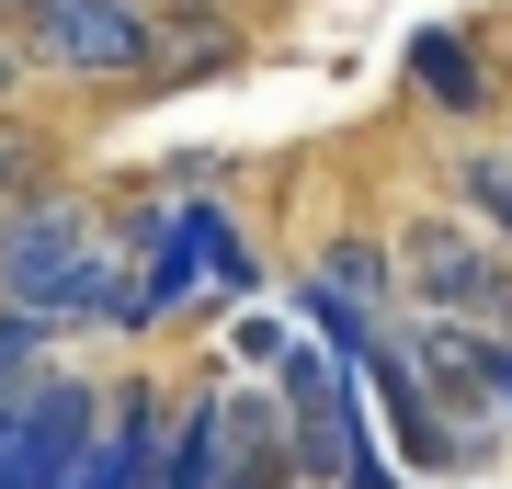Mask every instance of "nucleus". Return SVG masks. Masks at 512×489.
Returning a JSON list of instances; mask_svg holds the SVG:
<instances>
[{"label": "nucleus", "mask_w": 512, "mask_h": 489, "mask_svg": "<svg viewBox=\"0 0 512 489\" xmlns=\"http://www.w3.org/2000/svg\"><path fill=\"white\" fill-rule=\"evenodd\" d=\"M23 69L46 80H160V12L148 0H35L23 12Z\"/></svg>", "instance_id": "2"}, {"label": "nucleus", "mask_w": 512, "mask_h": 489, "mask_svg": "<svg viewBox=\"0 0 512 489\" xmlns=\"http://www.w3.org/2000/svg\"><path fill=\"white\" fill-rule=\"evenodd\" d=\"M399 285H410V308L421 319H456V330H490V342H512V251L490 228H467V217H410L399 228Z\"/></svg>", "instance_id": "1"}, {"label": "nucleus", "mask_w": 512, "mask_h": 489, "mask_svg": "<svg viewBox=\"0 0 512 489\" xmlns=\"http://www.w3.org/2000/svg\"><path fill=\"white\" fill-rule=\"evenodd\" d=\"M160 467H171V387L148 376L103 387V433L80 455V489H160Z\"/></svg>", "instance_id": "5"}, {"label": "nucleus", "mask_w": 512, "mask_h": 489, "mask_svg": "<svg viewBox=\"0 0 512 489\" xmlns=\"http://www.w3.org/2000/svg\"><path fill=\"white\" fill-rule=\"evenodd\" d=\"M12 410H23V399H0V421H12Z\"/></svg>", "instance_id": "14"}, {"label": "nucleus", "mask_w": 512, "mask_h": 489, "mask_svg": "<svg viewBox=\"0 0 512 489\" xmlns=\"http://www.w3.org/2000/svg\"><path fill=\"white\" fill-rule=\"evenodd\" d=\"M148 12H160V23H171V12H217V0H148Z\"/></svg>", "instance_id": "12"}, {"label": "nucleus", "mask_w": 512, "mask_h": 489, "mask_svg": "<svg viewBox=\"0 0 512 489\" xmlns=\"http://www.w3.org/2000/svg\"><path fill=\"white\" fill-rule=\"evenodd\" d=\"M12 12H35V0H12Z\"/></svg>", "instance_id": "15"}, {"label": "nucleus", "mask_w": 512, "mask_h": 489, "mask_svg": "<svg viewBox=\"0 0 512 489\" xmlns=\"http://www.w3.org/2000/svg\"><path fill=\"white\" fill-rule=\"evenodd\" d=\"M490 410H501V433H512V342H490Z\"/></svg>", "instance_id": "11"}, {"label": "nucleus", "mask_w": 512, "mask_h": 489, "mask_svg": "<svg viewBox=\"0 0 512 489\" xmlns=\"http://www.w3.org/2000/svg\"><path fill=\"white\" fill-rule=\"evenodd\" d=\"M92 251L103 239H92V205L80 194H23L12 217H0V308H35L46 319V296L69 285Z\"/></svg>", "instance_id": "4"}, {"label": "nucleus", "mask_w": 512, "mask_h": 489, "mask_svg": "<svg viewBox=\"0 0 512 489\" xmlns=\"http://www.w3.org/2000/svg\"><path fill=\"white\" fill-rule=\"evenodd\" d=\"M410 91L444 114V126H478V114H490V69H478V46L456 35V23L410 35Z\"/></svg>", "instance_id": "6"}, {"label": "nucleus", "mask_w": 512, "mask_h": 489, "mask_svg": "<svg viewBox=\"0 0 512 489\" xmlns=\"http://www.w3.org/2000/svg\"><path fill=\"white\" fill-rule=\"evenodd\" d=\"M0 103H12V46H0Z\"/></svg>", "instance_id": "13"}, {"label": "nucleus", "mask_w": 512, "mask_h": 489, "mask_svg": "<svg viewBox=\"0 0 512 489\" xmlns=\"http://www.w3.org/2000/svg\"><path fill=\"white\" fill-rule=\"evenodd\" d=\"M160 489H228V387H194V410H171Z\"/></svg>", "instance_id": "8"}, {"label": "nucleus", "mask_w": 512, "mask_h": 489, "mask_svg": "<svg viewBox=\"0 0 512 489\" xmlns=\"http://www.w3.org/2000/svg\"><path fill=\"white\" fill-rule=\"evenodd\" d=\"M467 205H478V217H490V239H501V251H512V148H467Z\"/></svg>", "instance_id": "10"}, {"label": "nucleus", "mask_w": 512, "mask_h": 489, "mask_svg": "<svg viewBox=\"0 0 512 489\" xmlns=\"http://www.w3.org/2000/svg\"><path fill=\"white\" fill-rule=\"evenodd\" d=\"M92 433H103V387L92 376H35L23 410L0 421V489H80Z\"/></svg>", "instance_id": "3"}, {"label": "nucleus", "mask_w": 512, "mask_h": 489, "mask_svg": "<svg viewBox=\"0 0 512 489\" xmlns=\"http://www.w3.org/2000/svg\"><path fill=\"white\" fill-rule=\"evenodd\" d=\"M308 273H319L330 296H353L365 319H399V308H410V285H399V251H387V239H365V228H342V239H330V251H319Z\"/></svg>", "instance_id": "7"}, {"label": "nucleus", "mask_w": 512, "mask_h": 489, "mask_svg": "<svg viewBox=\"0 0 512 489\" xmlns=\"http://www.w3.org/2000/svg\"><path fill=\"white\" fill-rule=\"evenodd\" d=\"M239 57V23L228 12H171L160 23V80H217Z\"/></svg>", "instance_id": "9"}]
</instances>
